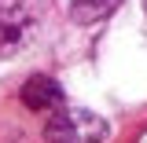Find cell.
<instances>
[{"label":"cell","mask_w":147,"mask_h":143,"mask_svg":"<svg viewBox=\"0 0 147 143\" xmlns=\"http://www.w3.org/2000/svg\"><path fill=\"white\" fill-rule=\"evenodd\" d=\"M107 121L88 107H55L44 121V143H103Z\"/></svg>","instance_id":"1"},{"label":"cell","mask_w":147,"mask_h":143,"mask_svg":"<svg viewBox=\"0 0 147 143\" xmlns=\"http://www.w3.org/2000/svg\"><path fill=\"white\" fill-rule=\"evenodd\" d=\"M37 33V0H0V59L22 52Z\"/></svg>","instance_id":"2"},{"label":"cell","mask_w":147,"mask_h":143,"mask_svg":"<svg viewBox=\"0 0 147 143\" xmlns=\"http://www.w3.org/2000/svg\"><path fill=\"white\" fill-rule=\"evenodd\" d=\"M22 103L30 110H40V114H52L55 107H63V88L55 85L52 77H30L26 88H22Z\"/></svg>","instance_id":"3"},{"label":"cell","mask_w":147,"mask_h":143,"mask_svg":"<svg viewBox=\"0 0 147 143\" xmlns=\"http://www.w3.org/2000/svg\"><path fill=\"white\" fill-rule=\"evenodd\" d=\"M118 4L121 0H70V15L77 22H99L110 11H118Z\"/></svg>","instance_id":"4"},{"label":"cell","mask_w":147,"mask_h":143,"mask_svg":"<svg viewBox=\"0 0 147 143\" xmlns=\"http://www.w3.org/2000/svg\"><path fill=\"white\" fill-rule=\"evenodd\" d=\"M136 143H147V132H144V136H140V140H136Z\"/></svg>","instance_id":"5"},{"label":"cell","mask_w":147,"mask_h":143,"mask_svg":"<svg viewBox=\"0 0 147 143\" xmlns=\"http://www.w3.org/2000/svg\"><path fill=\"white\" fill-rule=\"evenodd\" d=\"M144 7H147V0H144Z\"/></svg>","instance_id":"6"}]
</instances>
